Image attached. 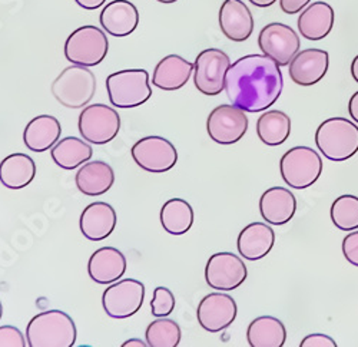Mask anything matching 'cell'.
Listing matches in <instances>:
<instances>
[{
    "mask_svg": "<svg viewBox=\"0 0 358 347\" xmlns=\"http://www.w3.org/2000/svg\"><path fill=\"white\" fill-rule=\"evenodd\" d=\"M288 73L294 83L313 86L318 83L330 66V56L324 49H306L298 52L288 65Z\"/></svg>",
    "mask_w": 358,
    "mask_h": 347,
    "instance_id": "obj_16",
    "label": "cell"
},
{
    "mask_svg": "<svg viewBox=\"0 0 358 347\" xmlns=\"http://www.w3.org/2000/svg\"><path fill=\"white\" fill-rule=\"evenodd\" d=\"M343 254L350 264L358 267V231H354L343 240Z\"/></svg>",
    "mask_w": 358,
    "mask_h": 347,
    "instance_id": "obj_36",
    "label": "cell"
},
{
    "mask_svg": "<svg viewBox=\"0 0 358 347\" xmlns=\"http://www.w3.org/2000/svg\"><path fill=\"white\" fill-rule=\"evenodd\" d=\"M336 22V13L327 2H314L308 5L298 17V31L308 41H321L331 34Z\"/></svg>",
    "mask_w": 358,
    "mask_h": 347,
    "instance_id": "obj_24",
    "label": "cell"
},
{
    "mask_svg": "<svg viewBox=\"0 0 358 347\" xmlns=\"http://www.w3.org/2000/svg\"><path fill=\"white\" fill-rule=\"evenodd\" d=\"M248 2H251L257 8H270L275 2H278V0H248Z\"/></svg>",
    "mask_w": 358,
    "mask_h": 347,
    "instance_id": "obj_41",
    "label": "cell"
},
{
    "mask_svg": "<svg viewBox=\"0 0 358 347\" xmlns=\"http://www.w3.org/2000/svg\"><path fill=\"white\" fill-rule=\"evenodd\" d=\"M351 76L358 83V55L354 57L351 64Z\"/></svg>",
    "mask_w": 358,
    "mask_h": 347,
    "instance_id": "obj_43",
    "label": "cell"
},
{
    "mask_svg": "<svg viewBox=\"0 0 358 347\" xmlns=\"http://www.w3.org/2000/svg\"><path fill=\"white\" fill-rule=\"evenodd\" d=\"M274 244V229L265 222H252L247 225L236 240L238 253L248 262H258V260L266 257Z\"/></svg>",
    "mask_w": 358,
    "mask_h": 347,
    "instance_id": "obj_21",
    "label": "cell"
},
{
    "mask_svg": "<svg viewBox=\"0 0 358 347\" xmlns=\"http://www.w3.org/2000/svg\"><path fill=\"white\" fill-rule=\"evenodd\" d=\"M220 27L232 42H245L254 32V16L243 0H225L220 9Z\"/></svg>",
    "mask_w": 358,
    "mask_h": 347,
    "instance_id": "obj_19",
    "label": "cell"
},
{
    "mask_svg": "<svg viewBox=\"0 0 358 347\" xmlns=\"http://www.w3.org/2000/svg\"><path fill=\"white\" fill-rule=\"evenodd\" d=\"M145 302V284L135 278L117 280L103 292L102 306L115 320H125L135 316Z\"/></svg>",
    "mask_w": 358,
    "mask_h": 347,
    "instance_id": "obj_9",
    "label": "cell"
},
{
    "mask_svg": "<svg viewBox=\"0 0 358 347\" xmlns=\"http://www.w3.org/2000/svg\"><path fill=\"white\" fill-rule=\"evenodd\" d=\"M258 46L264 55L270 56L280 66H288L292 57L300 52L301 41L291 26L273 22L261 29Z\"/></svg>",
    "mask_w": 358,
    "mask_h": 347,
    "instance_id": "obj_12",
    "label": "cell"
},
{
    "mask_svg": "<svg viewBox=\"0 0 358 347\" xmlns=\"http://www.w3.org/2000/svg\"><path fill=\"white\" fill-rule=\"evenodd\" d=\"M247 340L251 347H282L287 341V330L277 317L262 316L248 326Z\"/></svg>",
    "mask_w": 358,
    "mask_h": 347,
    "instance_id": "obj_29",
    "label": "cell"
},
{
    "mask_svg": "<svg viewBox=\"0 0 358 347\" xmlns=\"http://www.w3.org/2000/svg\"><path fill=\"white\" fill-rule=\"evenodd\" d=\"M175 296L166 287H157L151 300V311L154 317H168L175 309Z\"/></svg>",
    "mask_w": 358,
    "mask_h": 347,
    "instance_id": "obj_34",
    "label": "cell"
},
{
    "mask_svg": "<svg viewBox=\"0 0 358 347\" xmlns=\"http://www.w3.org/2000/svg\"><path fill=\"white\" fill-rule=\"evenodd\" d=\"M348 113L351 120L358 124V91L350 98V102H348Z\"/></svg>",
    "mask_w": 358,
    "mask_h": 347,
    "instance_id": "obj_40",
    "label": "cell"
},
{
    "mask_svg": "<svg viewBox=\"0 0 358 347\" xmlns=\"http://www.w3.org/2000/svg\"><path fill=\"white\" fill-rule=\"evenodd\" d=\"M146 346L148 343L142 341L141 339H129L122 344V347H146Z\"/></svg>",
    "mask_w": 358,
    "mask_h": 347,
    "instance_id": "obj_42",
    "label": "cell"
},
{
    "mask_svg": "<svg viewBox=\"0 0 358 347\" xmlns=\"http://www.w3.org/2000/svg\"><path fill=\"white\" fill-rule=\"evenodd\" d=\"M106 91L113 106L131 109L143 105L152 97L149 73L145 69H124L106 78Z\"/></svg>",
    "mask_w": 358,
    "mask_h": 347,
    "instance_id": "obj_5",
    "label": "cell"
},
{
    "mask_svg": "<svg viewBox=\"0 0 358 347\" xmlns=\"http://www.w3.org/2000/svg\"><path fill=\"white\" fill-rule=\"evenodd\" d=\"M248 277L245 263L236 254L221 251L210 257L205 267L206 284L220 292H232Z\"/></svg>",
    "mask_w": 358,
    "mask_h": 347,
    "instance_id": "obj_14",
    "label": "cell"
},
{
    "mask_svg": "<svg viewBox=\"0 0 358 347\" xmlns=\"http://www.w3.org/2000/svg\"><path fill=\"white\" fill-rule=\"evenodd\" d=\"M62 135V125L52 115H39L29 122L23 131V142L32 153L52 150Z\"/></svg>",
    "mask_w": 358,
    "mask_h": 347,
    "instance_id": "obj_26",
    "label": "cell"
},
{
    "mask_svg": "<svg viewBox=\"0 0 358 347\" xmlns=\"http://www.w3.org/2000/svg\"><path fill=\"white\" fill-rule=\"evenodd\" d=\"M99 22L108 35L125 38L136 31L139 12L129 0H113L102 9Z\"/></svg>",
    "mask_w": 358,
    "mask_h": 347,
    "instance_id": "obj_20",
    "label": "cell"
},
{
    "mask_svg": "<svg viewBox=\"0 0 358 347\" xmlns=\"http://www.w3.org/2000/svg\"><path fill=\"white\" fill-rule=\"evenodd\" d=\"M64 50L65 57L72 65L92 68L105 61L109 52V41L102 29L85 24L68 36Z\"/></svg>",
    "mask_w": 358,
    "mask_h": 347,
    "instance_id": "obj_6",
    "label": "cell"
},
{
    "mask_svg": "<svg viewBox=\"0 0 358 347\" xmlns=\"http://www.w3.org/2000/svg\"><path fill=\"white\" fill-rule=\"evenodd\" d=\"M2 317H3V304L0 302V320H2Z\"/></svg>",
    "mask_w": 358,
    "mask_h": 347,
    "instance_id": "obj_45",
    "label": "cell"
},
{
    "mask_svg": "<svg viewBox=\"0 0 358 347\" xmlns=\"http://www.w3.org/2000/svg\"><path fill=\"white\" fill-rule=\"evenodd\" d=\"M284 183L294 190H306L315 184L322 174V160L310 147H294L280 161Z\"/></svg>",
    "mask_w": 358,
    "mask_h": 347,
    "instance_id": "obj_7",
    "label": "cell"
},
{
    "mask_svg": "<svg viewBox=\"0 0 358 347\" xmlns=\"http://www.w3.org/2000/svg\"><path fill=\"white\" fill-rule=\"evenodd\" d=\"M78 128L86 142L105 146L121 131V117L116 109L105 104L87 105L79 115Z\"/></svg>",
    "mask_w": 358,
    "mask_h": 347,
    "instance_id": "obj_8",
    "label": "cell"
},
{
    "mask_svg": "<svg viewBox=\"0 0 358 347\" xmlns=\"http://www.w3.org/2000/svg\"><path fill=\"white\" fill-rule=\"evenodd\" d=\"M75 183L78 190L87 197L103 195L115 183V172L105 161H87L79 167Z\"/></svg>",
    "mask_w": 358,
    "mask_h": 347,
    "instance_id": "obj_25",
    "label": "cell"
},
{
    "mask_svg": "<svg viewBox=\"0 0 358 347\" xmlns=\"http://www.w3.org/2000/svg\"><path fill=\"white\" fill-rule=\"evenodd\" d=\"M92 147L76 136H66L57 141L50 150V157L53 162L65 171H73L82 167L89 160H92Z\"/></svg>",
    "mask_w": 358,
    "mask_h": 347,
    "instance_id": "obj_28",
    "label": "cell"
},
{
    "mask_svg": "<svg viewBox=\"0 0 358 347\" xmlns=\"http://www.w3.org/2000/svg\"><path fill=\"white\" fill-rule=\"evenodd\" d=\"M330 217L333 224L341 231H354L358 228V197L344 194L336 198L331 206Z\"/></svg>",
    "mask_w": 358,
    "mask_h": 347,
    "instance_id": "obj_33",
    "label": "cell"
},
{
    "mask_svg": "<svg viewBox=\"0 0 358 347\" xmlns=\"http://www.w3.org/2000/svg\"><path fill=\"white\" fill-rule=\"evenodd\" d=\"M127 267V257L121 250L115 247H102L89 258L87 274L96 284L109 285L124 277Z\"/></svg>",
    "mask_w": 358,
    "mask_h": 347,
    "instance_id": "obj_17",
    "label": "cell"
},
{
    "mask_svg": "<svg viewBox=\"0 0 358 347\" xmlns=\"http://www.w3.org/2000/svg\"><path fill=\"white\" fill-rule=\"evenodd\" d=\"M36 177L35 161L22 153L8 155L0 162V183L9 190H22Z\"/></svg>",
    "mask_w": 358,
    "mask_h": 347,
    "instance_id": "obj_27",
    "label": "cell"
},
{
    "mask_svg": "<svg viewBox=\"0 0 358 347\" xmlns=\"http://www.w3.org/2000/svg\"><path fill=\"white\" fill-rule=\"evenodd\" d=\"M75 2L85 10H96L106 3V0H75Z\"/></svg>",
    "mask_w": 358,
    "mask_h": 347,
    "instance_id": "obj_39",
    "label": "cell"
},
{
    "mask_svg": "<svg viewBox=\"0 0 358 347\" xmlns=\"http://www.w3.org/2000/svg\"><path fill=\"white\" fill-rule=\"evenodd\" d=\"M157 2H159V3H164V5H171V3H175V2H178V0H157Z\"/></svg>",
    "mask_w": 358,
    "mask_h": 347,
    "instance_id": "obj_44",
    "label": "cell"
},
{
    "mask_svg": "<svg viewBox=\"0 0 358 347\" xmlns=\"http://www.w3.org/2000/svg\"><path fill=\"white\" fill-rule=\"evenodd\" d=\"M281 66L266 55H247L234 62L225 78V92L232 105L245 112H264L281 97Z\"/></svg>",
    "mask_w": 358,
    "mask_h": 347,
    "instance_id": "obj_1",
    "label": "cell"
},
{
    "mask_svg": "<svg viewBox=\"0 0 358 347\" xmlns=\"http://www.w3.org/2000/svg\"><path fill=\"white\" fill-rule=\"evenodd\" d=\"M291 134V120L282 111H266L257 121V135L266 147H278Z\"/></svg>",
    "mask_w": 358,
    "mask_h": 347,
    "instance_id": "obj_31",
    "label": "cell"
},
{
    "mask_svg": "<svg viewBox=\"0 0 358 347\" xmlns=\"http://www.w3.org/2000/svg\"><path fill=\"white\" fill-rule=\"evenodd\" d=\"M231 66L229 56L217 48L202 50L194 64L195 88L208 97L220 95L225 91V78Z\"/></svg>",
    "mask_w": 358,
    "mask_h": 347,
    "instance_id": "obj_10",
    "label": "cell"
},
{
    "mask_svg": "<svg viewBox=\"0 0 358 347\" xmlns=\"http://www.w3.org/2000/svg\"><path fill=\"white\" fill-rule=\"evenodd\" d=\"M236 313L238 307L231 296L211 293L201 300L196 309V319L205 332L220 333L235 322Z\"/></svg>",
    "mask_w": 358,
    "mask_h": 347,
    "instance_id": "obj_15",
    "label": "cell"
},
{
    "mask_svg": "<svg viewBox=\"0 0 358 347\" xmlns=\"http://www.w3.org/2000/svg\"><path fill=\"white\" fill-rule=\"evenodd\" d=\"M311 0H280V8L287 15H295L303 12Z\"/></svg>",
    "mask_w": 358,
    "mask_h": 347,
    "instance_id": "obj_38",
    "label": "cell"
},
{
    "mask_svg": "<svg viewBox=\"0 0 358 347\" xmlns=\"http://www.w3.org/2000/svg\"><path fill=\"white\" fill-rule=\"evenodd\" d=\"M27 339L15 326L0 327V347H26Z\"/></svg>",
    "mask_w": 358,
    "mask_h": 347,
    "instance_id": "obj_35",
    "label": "cell"
},
{
    "mask_svg": "<svg viewBox=\"0 0 358 347\" xmlns=\"http://www.w3.org/2000/svg\"><path fill=\"white\" fill-rule=\"evenodd\" d=\"M248 124L245 111L232 104L220 105L206 120V132L220 146H232L247 134Z\"/></svg>",
    "mask_w": 358,
    "mask_h": 347,
    "instance_id": "obj_13",
    "label": "cell"
},
{
    "mask_svg": "<svg viewBox=\"0 0 358 347\" xmlns=\"http://www.w3.org/2000/svg\"><path fill=\"white\" fill-rule=\"evenodd\" d=\"M315 143L327 160L347 161L358 153V125L341 117L325 120L315 132Z\"/></svg>",
    "mask_w": 358,
    "mask_h": 347,
    "instance_id": "obj_3",
    "label": "cell"
},
{
    "mask_svg": "<svg viewBox=\"0 0 358 347\" xmlns=\"http://www.w3.org/2000/svg\"><path fill=\"white\" fill-rule=\"evenodd\" d=\"M78 330L72 317L61 310L36 314L26 329L27 346L31 347H73Z\"/></svg>",
    "mask_w": 358,
    "mask_h": 347,
    "instance_id": "obj_2",
    "label": "cell"
},
{
    "mask_svg": "<svg viewBox=\"0 0 358 347\" xmlns=\"http://www.w3.org/2000/svg\"><path fill=\"white\" fill-rule=\"evenodd\" d=\"M131 155L139 168L154 174L168 172L178 162V151L173 143L158 135L145 136L135 142Z\"/></svg>",
    "mask_w": 358,
    "mask_h": 347,
    "instance_id": "obj_11",
    "label": "cell"
},
{
    "mask_svg": "<svg viewBox=\"0 0 358 347\" xmlns=\"http://www.w3.org/2000/svg\"><path fill=\"white\" fill-rule=\"evenodd\" d=\"M337 346L338 344L336 343L334 339L321 333L307 336L300 344V347H337Z\"/></svg>",
    "mask_w": 358,
    "mask_h": 347,
    "instance_id": "obj_37",
    "label": "cell"
},
{
    "mask_svg": "<svg viewBox=\"0 0 358 347\" xmlns=\"http://www.w3.org/2000/svg\"><path fill=\"white\" fill-rule=\"evenodd\" d=\"M50 91L62 106L80 109L94 99L96 92V78L86 66L71 65L56 76Z\"/></svg>",
    "mask_w": 358,
    "mask_h": 347,
    "instance_id": "obj_4",
    "label": "cell"
},
{
    "mask_svg": "<svg viewBox=\"0 0 358 347\" xmlns=\"http://www.w3.org/2000/svg\"><path fill=\"white\" fill-rule=\"evenodd\" d=\"M159 220L168 234L184 236L194 225L195 214L188 201L182 198H172L162 206Z\"/></svg>",
    "mask_w": 358,
    "mask_h": 347,
    "instance_id": "obj_30",
    "label": "cell"
},
{
    "mask_svg": "<svg viewBox=\"0 0 358 347\" xmlns=\"http://www.w3.org/2000/svg\"><path fill=\"white\" fill-rule=\"evenodd\" d=\"M296 211L295 195L282 187L266 190L259 199L261 217L271 225H284L292 220Z\"/></svg>",
    "mask_w": 358,
    "mask_h": 347,
    "instance_id": "obj_22",
    "label": "cell"
},
{
    "mask_svg": "<svg viewBox=\"0 0 358 347\" xmlns=\"http://www.w3.org/2000/svg\"><path fill=\"white\" fill-rule=\"evenodd\" d=\"M149 347H176L181 343V327L168 317H157V320L149 323L145 332Z\"/></svg>",
    "mask_w": 358,
    "mask_h": 347,
    "instance_id": "obj_32",
    "label": "cell"
},
{
    "mask_svg": "<svg viewBox=\"0 0 358 347\" xmlns=\"http://www.w3.org/2000/svg\"><path fill=\"white\" fill-rule=\"evenodd\" d=\"M194 73V64L179 55H168L158 62L152 75V85L162 91L184 88Z\"/></svg>",
    "mask_w": 358,
    "mask_h": 347,
    "instance_id": "obj_23",
    "label": "cell"
},
{
    "mask_svg": "<svg viewBox=\"0 0 358 347\" xmlns=\"http://www.w3.org/2000/svg\"><path fill=\"white\" fill-rule=\"evenodd\" d=\"M117 215L115 208L103 201L89 204L80 214L79 228L89 241H102L108 239L116 228Z\"/></svg>",
    "mask_w": 358,
    "mask_h": 347,
    "instance_id": "obj_18",
    "label": "cell"
}]
</instances>
